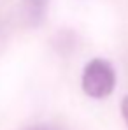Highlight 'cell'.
<instances>
[{
    "instance_id": "obj_1",
    "label": "cell",
    "mask_w": 128,
    "mask_h": 130,
    "mask_svg": "<svg viewBox=\"0 0 128 130\" xmlns=\"http://www.w3.org/2000/svg\"><path fill=\"white\" fill-rule=\"evenodd\" d=\"M81 86L91 99H105L116 88V72L107 60L93 58L84 65Z\"/></svg>"
},
{
    "instance_id": "obj_2",
    "label": "cell",
    "mask_w": 128,
    "mask_h": 130,
    "mask_svg": "<svg viewBox=\"0 0 128 130\" xmlns=\"http://www.w3.org/2000/svg\"><path fill=\"white\" fill-rule=\"evenodd\" d=\"M46 9H47V0H28V14L35 25L44 20Z\"/></svg>"
},
{
    "instance_id": "obj_3",
    "label": "cell",
    "mask_w": 128,
    "mask_h": 130,
    "mask_svg": "<svg viewBox=\"0 0 128 130\" xmlns=\"http://www.w3.org/2000/svg\"><path fill=\"white\" fill-rule=\"evenodd\" d=\"M121 114H123V120H125V123L128 127V95L121 100Z\"/></svg>"
}]
</instances>
